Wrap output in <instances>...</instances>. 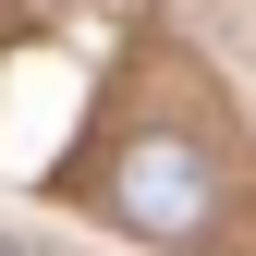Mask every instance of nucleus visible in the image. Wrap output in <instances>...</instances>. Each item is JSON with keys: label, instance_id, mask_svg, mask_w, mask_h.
Instances as JSON below:
<instances>
[{"label": "nucleus", "instance_id": "1", "mask_svg": "<svg viewBox=\"0 0 256 256\" xmlns=\"http://www.w3.org/2000/svg\"><path fill=\"white\" fill-rule=\"evenodd\" d=\"M110 196H122V220H146V232H196V220H208V158L171 146V134H146L134 158H122Z\"/></svg>", "mask_w": 256, "mask_h": 256}, {"label": "nucleus", "instance_id": "2", "mask_svg": "<svg viewBox=\"0 0 256 256\" xmlns=\"http://www.w3.org/2000/svg\"><path fill=\"white\" fill-rule=\"evenodd\" d=\"M0 256H12V244H0Z\"/></svg>", "mask_w": 256, "mask_h": 256}]
</instances>
